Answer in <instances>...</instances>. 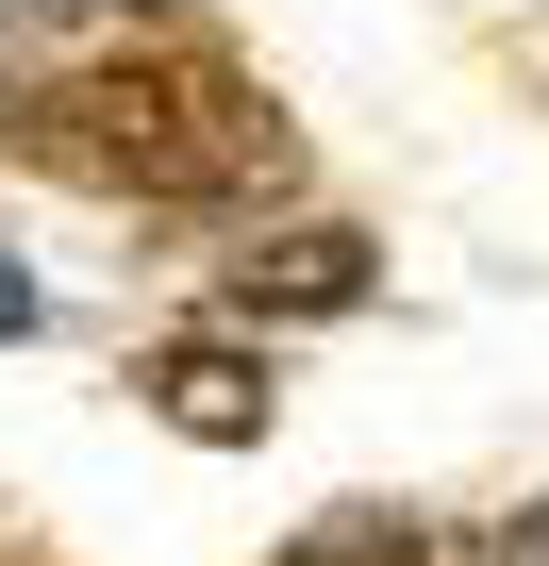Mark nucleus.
<instances>
[{"mask_svg": "<svg viewBox=\"0 0 549 566\" xmlns=\"http://www.w3.org/2000/svg\"><path fill=\"white\" fill-rule=\"evenodd\" d=\"M34 134H51L67 167L134 184V200H250V184H284V117H266L200 34H167V18L101 34V51L34 101Z\"/></svg>", "mask_w": 549, "mask_h": 566, "instance_id": "obj_1", "label": "nucleus"}, {"mask_svg": "<svg viewBox=\"0 0 549 566\" xmlns=\"http://www.w3.org/2000/svg\"><path fill=\"white\" fill-rule=\"evenodd\" d=\"M367 283H383V250L317 217V233H250V250H233V283H217V317H250V334H266V317H350Z\"/></svg>", "mask_w": 549, "mask_h": 566, "instance_id": "obj_2", "label": "nucleus"}, {"mask_svg": "<svg viewBox=\"0 0 549 566\" xmlns=\"http://www.w3.org/2000/svg\"><path fill=\"white\" fill-rule=\"evenodd\" d=\"M134 400H150L167 433H200V450H250L266 417H284V384H266V367H250L233 334H167V350L134 367Z\"/></svg>", "mask_w": 549, "mask_h": 566, "instance_id": "obj_3", "label": "nucleus"}, {"mask_svg": "<svg viewBox=\"0 0 549 566\" xmlns=\"http://www.w3.org/2000/svg\"><path fill=\"white\" fill-rule=\"evenodd\" d=\"M266 566H433V533H416L400 500H334L300 549H266Z\"/></svg>", "mask_w": 549, "mask_h": 566, "instance_id": "obj_4", "label": "nucleus"}, {"mask_svg": "<svg viewBox=\"0 0 549 566\" xmlns=\"http://www.w3.org/2000/svg\"><path fill=\"white\" fill-rule=\"evenodd\" d=\"M483 566H549V500H532V516H499V549H483Z\"/></svg>", "mask_w": 549, "mask_h": 566, "instance_id": "obj_5", "label": "nucleus"}, {"mask_svg": "<svg viewBox=\"0 0 549 566\" xmlns=\"http://www.w3.org/2000/svg\"><path fill=\"white\" fill-rule=\"evenodd\" d=\"M18 334H34V266L0 250V350H18Z\"/></svg>", "mask_w": 549, "mask_h": 566, "instance_id": "obj_6", "label": "nucleus"}, {"mask_svg": "<svg viewBox=\"0 0 549 566\" xmlns=\"http://www.w3.org/2000/svg\"><path fill=\"white\" fill-rule=\"evenodd\" d=\"M433 566H466V549H433Z\"/></svg>", "mask_w": 549, "mask_h": 566, "instance_id": "obj_7", "label": "nucleus"}]
</instances>
